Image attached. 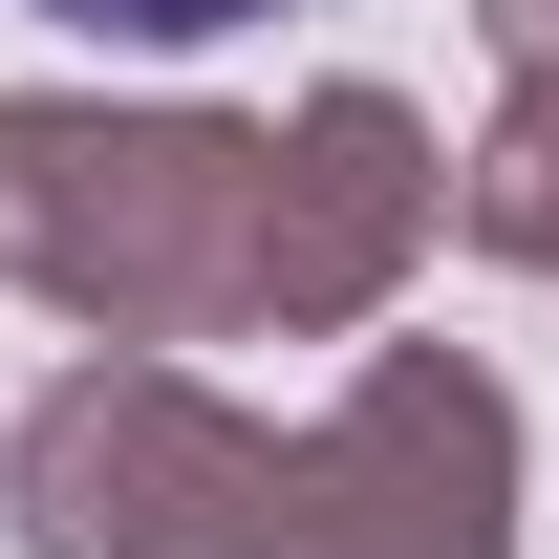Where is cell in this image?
I'll use <instances>...</instances> for the list:
<instances>
[{"label": "cell", "instance_id": "2", "mask_svg": "<svg viewBox=\"0 0 559 559\" xmlns=\"http://www.w3.org/2000/svg\"><path fill=\"white\" fill-rule=\"evenodd\" d=\"M0 280L86 345H259L280 323V130L237 108H86L0 86Z\"/></svg>", "mask_w": 559, "mask_h": 559}, {"label": "cell", "instance_id": "3", "mask_svg": "<svg viewBox=\"0 0 559 559\" xmlns=\"http://www.w3.org/2000/svg\"><path fill=\"white\" fill-rule=\"evenodd\" d=\"M452 151L409 130V86H301L280 108V345H345L388 323V280L430 259Z\"/></svg>", "mask_w": 559, "mask_h": 559}, {"label": "cell", "instance_id": "4", "mask_svg": "<svg viewBox=\"0 0 559 559\" xmlns=\"http://www.w3.org/2000/svg\"><path fill=\"white\" fill-rule=\"evenodd\" d=\"M452 215H474V259L559 280V66H516V108L474 130V173H452Z\"/></svg>", "mask_w": 559, "mask_h": 559}, {"label": "cell", "instance_id": "1", "mask_svg": "<svg viewBox=\"0 0 559 559\" xmlns=\"http://www.w3.org/2000/svg\"><path fill=\"white\" fill-rule=\"evenodd\" d=\"M0 516L22 559H516V388L474 345H366L323 430H259L130 345L0 430Z\"/></svg>", "mask_w": 559, "mask_h": 559}, {"label": "cell", "instance_id": "5", "mask_svg": "<svg viewBox=\"0 0 559 559\" xmlns=\"http://www.w3.org/2000/svg\"><path fill=\"white\" fill-rule=\"evenodd\" d=\"M44 22H86V44H215V22H280V0H44Z\"/></svg>", "mask_w": 559, "mask_h": 559}, {"label": "cell", "instance_id": "6", "mask_svg": "<svg viewBox=\"0 0 559 559\" xmlns=\"http://www.w3.org/2000/svg\"><path fill=\"white\" fill-rule=\"evenodd\" d=\"M474 22H495V44H516V66H559V0H474Z\"/></svg>", "mask_w": 559, "mask_h": 559}]
</instances>
